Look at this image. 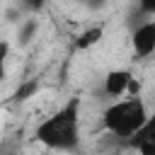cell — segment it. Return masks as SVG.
<instances>
[{"label": "cell", "mask_w": 155, "mask_h": 155, "mask_svg": "<svg viewBox=\"0 0 155 155\" xmlns=\"http://www.w3.org/2000/svg\"><path fill=\"white\" fill-rule=\"evenodd\" d=\"M34 136L51 150H75L80 143V102L75 97L68 99L36 126Z\"/></svg>", "instance_id": "1"}, {"label": "cell", "mask_w": 155, "mask_h": 155, "mask_svg": "<svg viewBox=\"0 0 155 155\" xmlns=\"http://www.w3.org/2000/svg\"><path fill=\"white\" fill-rule=\"evenodd\" d=\"M148 119V107L140 97H128V99H116L114 104H109L102 114V124L104 128L116 136V138H131L140 126L143 121Z\"/></svg>", "instance_id": "2"}, {"label": "cell", "mask_w": 155, "mask_h": 155, "mask_svg": "<svg viewBox=\"0 0 155 155\" xmlns=\"http://www.w3.org/2000/svg\"><path fill=\"white\" fill-rule=\"evenodd\" d=\"M131 48L138 58H148L155 53V19L143 22L131 34Z\"/></svg>", "instance_id": "3"}, {"label": "cell", "mask_w": 155, "mask_h": 155, "mask_svg": "<svg viewBox=\"0 0 155 155\" xmlns=\"http://www.w3.org/2000/svg\"><path fill=\"white\" fill-rule=\"evenodd\" d=\"M128 145L140 155H155V111L148 114L143 126L128 138Z\"/></svg>", "instance_id": "4"}, {"label": "cell", "mask_w": 155, "mask_h": 155, "mask_svg": "<svg viewBox=\"0 0 155 155\" xmlns=\"http://www.w3.org/2000/svg\"><path fill=\"white\" fill-rule=\"evenodd\" d=\"M131 82H133V73H131L128 68L109 70V73H107V78H104V94H107V97L119 99V97H124V94L128 92Z\"/></svg>", "instance_id": "5"}, {"label": "cell", "mask_w": 155, "mask_h": 155, "mask_svg": "<svg viewBox=\"0 0 155 155\" xmlns=\"http://www.w3.org/2000/svg\"><path fill=\"white\" fill-rule=\"evenodd\" d=\"M104 22H99V24H92V27H87V29H82L78 36H75V41H73V46L78 48V51H87V48H92V46H97L102 39H104Z\"/></svg>", "instance_id": "6"}, {"label": "cell", "mask_w": 155, "mask_h": 155, "mask_svg": "<svg viewBox=\"0 0 155 155\" xmlns=\"http://www.w3.org/2000/svg\"><path fill=\"white\" fill-rule=\"evenodd\" d=\"M36 92H39V80H27V82H22V85L17 87L15 99H17V102H27V99L34 97Z\"/></svg>", "instance_id": "7"}, {"label": "cell", "mask_w": 155, "mask_h": 155, "mask_svg": "<svg viewBox=\"0 0 155 155\" xmlns=\"http://www.w3.org/2000/svg\"><path fill=\"white\" fill-rule=\"evenodd\" d=\"M7 58H10V41L0 39V82L7 75Z\"/></svg>", "instance_id": "8"}, {"label": "cell", "mask_w": 155, "mask_h": 155, "mask_svg": "<svg viewBox=\"0 0 155 155\" xmlns=\"http://www.w3.org/2000/svg\"><path fill=\"white\" fill-rule=\"evenodd\" d=\"M138 5H140V10H143L145 15L155 17V0H138Z\"/></svg>", "instance_id": "9"}, {"label": "cell", "mask_w": 155, "mask_h": 155, "mask_svg": "<svg viewBox=\"0 0 155 155\" xmlns=\"http://www.w3.org/2000/svg\"><path fill=\"white\" fill-rule=\"evenodd\" d=\"M34 29H36V22H29V24L22 29V41H29V36L34 34Z\"/></svg>", "instance_id": "10"}, {"label": "cell", "mask_w": 155, "mask_h": 155, "mask_svg": "<svg viewBox=\"0 0 155 155\" xmlns=\"http://www.w3.org/2000/svg\"><path fill=\"white\" fill-rule=\"evenodd\" d=\"M44 5H46V0H27V7H29V10H34V12H39Z\"/></svg>", "instance_id": "11"}]
</instances>
